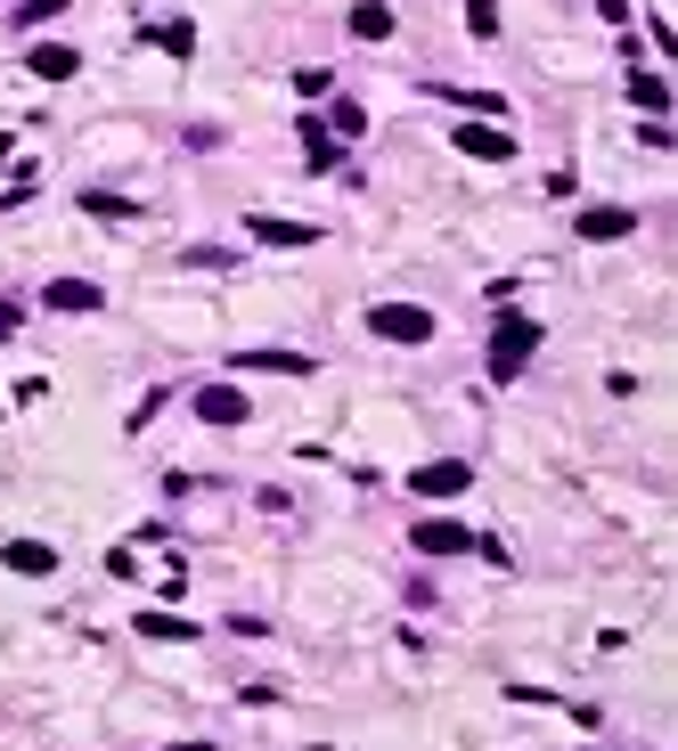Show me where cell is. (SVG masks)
<instances>
[{
    "mask_svg": "<svg viewBox=\"0 0 678 751\" xmlns=\"http://www.w3.org/2000/svg\"><path fill=\"white\" fill-rule=\"evenodd\" d=\"M352 33L360 41H393V9H384V0H360V9H352Z\"/></svg>",
    "mask_w": 678,
    "mask_h": 751,
    "instance_id": "obj_14",
    "label": "cell"
},
{
    "mask_svg": "<svg viewBox=\"0 0 678 751\" xmlns=\"http://www.w3.org/2000/svg\"><path fill=\"white\" fill-rule=\"evenodd\" d=\"M531 351H540V319H531V310H499V336H490V384H516Z\"/></svg>",
    "mask_w": 678,
    "mask_h": 751,
    "instance_id": "obj_1",
    "label": "cell"
},
{
    "mask_svg": "<svg viewBox=\"0 0 678 751\" xmlns=\"http://www.w3.org/2000/svg\"><path fill=\"white\" fill-rule=\"evenodd\" d=\"M319 123H336V131H343V139H360V131H368V115H360V107H352V98H343V107H327V115H319Z\"/></svg>",
    "mask_w": 678,
    "mask_h": 751,
    "instance_id": "obj_18",
    "label": "cell"
},
{
    "mask_svg": "<svg viewBox=\"0 0 678 751\" xmlns=\"http://www.w3.org/2000/svg\"><path fill=\"white\" fill-rule=\"evenodd\" d=\"M25 66H33L41 82H74V74H82V50H66V41H33Z\"/></svg>",
    "mask_w": 678,
    "mask_h": 751,
    "instance_id": "obj_6",
    "label": "cell"
},
{
    "mask_svg": "<svg viewBox=\"0 0 678 751\" xmlns=\"http://www.w3.org/2000/svg\"><path fill=\"white\" fill-rule=\"evenodd\" d=\"M131 637H156V645H189V637H204L197 621H180V613H139L131 621Z\"/></svg>",
    "mask_w": 678,
    "mask_h": 751,
    "instance_id": "obj_12",
    "label": "cell"
},
{
    "mask_svg": "<svg viewBox=\"0 0 678 751\" xmlns=\"http://www.w3.org/2000/svg\"><path fill=\"white\" fill-rule=\"evenodd\" d=\"M629 98H638L646 115H663V107H670V91H663V82H654V74H629Z\"/></svg>",
    "mask_w": 678,
    "mask_h": 751,
    "instance_id": "obj_17",
    "label": "cell"
},
{
    "mask_svg": "<svg viewBox=\"0 0 678 751\" xmlns=\"http://www.w3.org/2000/svg\"><path fill=\"white\" fill-rule=\"evenodd\" d=\"M409 490H417V498H466V490H475V466H466V457H434V466L409 474Z\"/></svg>",
    "mask_w": 678,
    "mask_h": 751,
    "instance_id": "obj_3",
    "label": "cell"
},
{
    "mask_svg": "<svg viewBox=\"0 0 678 751\" xmlns=\"http://www.w3.org/2000/svg\"><path fill=\"white\" fill-rule=\"evenodd\" d=\"M368 327H377L384 343H425V336H434V310H417V303H377V310H368Z\"/></svg>",
    "mask_w": 678,
    "mask_h": 751,
    "instance_id": "obj_2",
    "label": "cell"
},
{
    "mask_svg": "<svg viewBox=\"0 0 678 751\" xmlns=\"http://www.w3.org/2000/svg\"><path fill=\"white\" fill-rule=\"evenodd\" d=\"M230 368H254V376H311V360H303V351H237Z\"/></svg>",
    "mask_w": 678,
    "mask_h": 751,
    "instance_id": "obj_13",
    "label": "cell"
},
{
    "mask_svg": "<svg viewBox=\"0 0 678 751\" xmlns=\"http://www.w3.org/2000/svg\"><path fill=\"white\" fill-rule=\"evenodd\" d=\"M409 539H417V556H483V539L466 531V523H449V515H425Z\"/></svg>",
    "mask_w": 678,
    "mask_h": 751,
    "instance_id": "obj_4",
    "label": "cell"
},
{
    "mask_svg": "<svg viewBox=\"0 0 678 751\" xmlns=\"http://www.w3.org/2000/svg\"><path fill=\"white\" fill-rule=\"evenodd\" d=\"M197 416H204V425H245V392L237 384H204L197 392Z\"/></svg>",
    "mask_w": 678,
    "mask_h": 751,
    "instance_id": "obj_11",
    "label": "cell"
},
{
    "mask_svg": "<svg viewBox=\"0 0 678 751\" xmlns=\"http://www.w3.org/2000/svg\"><path fill=\"white\" fill-rule=\"evenodd\" d=\"M458 148L483 156V163H507V156H516V139H507L499 123H458Z\"/></svg>",
    "mask_w": 678,
    "mask_h": 751,
    "instance_id": "obj_9",
    "label": "cell"
},
{
    "mask_svg": "<svg viewBox=\"0 0 678 751\" xmlns=\"http://www.w3.org/2000/svg\"><path fill=\"white\" fill-rule=\"evenodd\" d=\"M41 303H50V310H66V319H82V310H98L107 295H98L91 278H50V286H41Z\"/></svg>",
    "mask_w": 678,
    "mask_h": 751,
    "instance_id": "obj_8",
    "label": "cell"
},
{
    "mask_svg": "<svg viewBox=\"0 0 678 751\" xmlns=\"http://www.w3.org/2000/svg\"><path fill=\"white\" fill-rule=\"evenodd\" d=\"M629 229H638V213H629V204H589V213H581V237H589V245L629 237Z\"/></svg>",
    "mask_w": 678,
    "mask_h": 751,
    "instance_id": "obj_10",
    "label": "cell"
},
{
    "mask_svg": "<svg viewBox=\"0 0 678 751\" xmlns=\"http://www.w3.org/2000/svg\"><path fill=\"white\" fill-rule=\"evenodd\" d=\"M0 563H9L17 580H50V572H57V548H41V539H9Z\"/></svg>",
    "mask_w": 678,
    "mask_h": 751,
    "instance_id": "obj_7",
    "label": "cell"
},
{
    "mask_svg": "<svg viewBox=\"0 0 678 751\" xmlns=\"http://www.w3.org/2000/svg\"><path fill=\"white\" fill-rule=\"evenodd\" d=\"M148 41H163V57H197V25H189V17H172V25L148 33Z\"/></svg>",
    "mask_w": 678,
    "mask_h": 751,
    "instance_id": "obj_16",
    "label": "cell"
},
{
    "mask_svg": "<svg viewBox=\"0 0 678 751\" xmlns=\"http://www.w3.org/2000/svg\"><path fill=\"white\" fill-rule=\"evenodd\" d=\"M245 237H254V245H278V254H303V245H319V229H311V221H278V213H254V221H245Z\"/></svg>",
    "mask_w": 678,
    "mask_h": 751,
    "instance_id": "obj_5",
    "label": "cell"
},
{
    "mask_svg": "<svg viewBox=\"0 0 678 751\" xmlns=\"http://www.w3.org/2000/svg\"><path fill=\"white\" fill-rule=\"evenodd\" d=\"M57 9H66V0H25V9H17V17H25V25H50Z\"/></svg>",
    "mask_w": 678,
    "mask_h": 751,
    "instance_id": "obj_19",
    "label": "cell"
},
{
    "mask_svg": "<svg viewBox=\"0 0 678 751\" xmlns=\"http://www.w3.org/2000/svg\"><path fill=\"white\" fill-rule=\"evenodd\" d=\"M82 213H98V221H131L139 204H131V197H107V188H82Z\"/></svg>",
    "mask_w": 678,
    "mask_h": 751,
    "instance_id": "obj_15",
    "label": "cell"
}]
</instances>
